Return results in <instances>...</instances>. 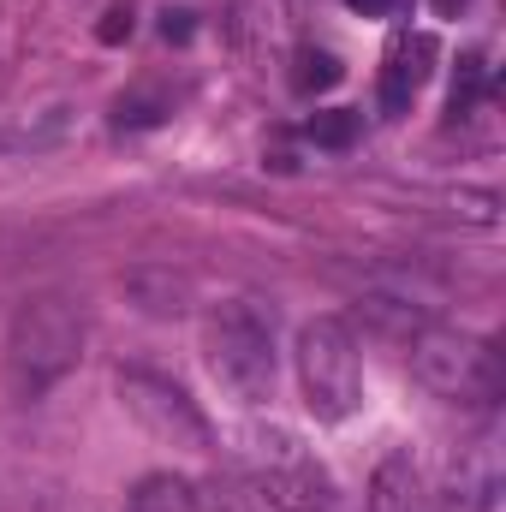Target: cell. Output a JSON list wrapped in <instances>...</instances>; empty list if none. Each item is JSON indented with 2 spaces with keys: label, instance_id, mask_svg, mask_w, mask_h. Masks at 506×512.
<instances>
[{
  "label": "cell",
  "instance_id": "6da1fadb",
  "mask_svg": "<svg viewBox=\"0 0 506 512\" xmlns=\"http://www.w3.org/2000/svg\"><path fill=\"white\" fill-rule=\"evenodd\" d=\"M84 310L78 298L66 292H36L12 310L6 322V352H0V376H6V393L18 405H36L48 399L54 387L66 382L84 358Z\"/></svg>",
  "mask_w": 506,
  "mask_h": 512
},
{
  "label": "cell",
  "instance_id": "7a4b0ae2",
  "mask_svg": "<svg viewBox=\"0 0 506 512\" xmlns=\"http://www.w3.org/2000/svg\"><path fill=\"white\" fill-rule=\"evenodd\" d=\"M405 358H411V376L429 387L435 399L447 405H495L506 387V370H501V352L495 340L483 334H465V328H441V322H417L405 334Z\"/></svg>",
  "mask_w": 506,
  "mask_h": 512
},
{
  "label": "cell",
  "instance_id": "3957f363",
  "mask_svg": "<svg viewBox=\"0 0 506 512\" xmlns=\"http://www.w3.org/2000/svg\"><path fill=\"white\" fill-rule=\"evenodd\" d=\"M203 358L209 376L239 405H262L274 387V316L256 298H227L203 322Z\"/></svg>",
  "mask_w": 506,
  "mask_h": 512
},
{
  "label": "cell",
  "instance_id": "277c9868",
  "mask_svg": "<svg viewBox=\"0 0 506 512\" xmlns=\"http://www.w3.org/2000/svg\"><path fill=\"white\" fill-rule=\"evenodd\" d=\"M298 387L316 423H346L364 405V358H358V334L340 316H316L298 334Z\"/></svg>",
  "mask_w": 506,
  "mask_h": 512
},
{
  "label": "cell",
  "instance_id": "5b68a950",
  "mask_svg": "<svg viewBox=\"0 0 506 512\" xmlns=\"http://www.w3.org/2000/svg\"><path fill=\"white\" fill-rule=\"evenodd\" d=\"M245 483L274 512H334L328 465L286 429H256L245 441Z\"/></svg>",
  "mask_w": 506,
  "mask_h": 512
},
{
  "label": "cell",
  "instance_id": "8992f818",
  "mask_svg": "<svg viewBox=\"0 0 506 512\" xmlns=\"http://www.w3.org/2000/svg\"><path fill=\"white\" fill-rule=\"evenodd\" d=\"M114 387H120V405H126L155 441L209 453V441H215V435H209V417H203V405L173 382V376H161V370H149V364H126V370L114 376Z\"/></svg>",
  "mask_w": 506,
  "mask_h": 512
},
{
  "label": "cell",
  "instance_id": "52a82bcc",
  "mask_svg": "<svg viewBox=\"0 0 506 512\" xmlns=\"http://www.w3.org/2000/svg\"><path fill=\"white\" fill-rule=\"evenodd\" d=\"M501 501V435L483 429L447 471V489H441V512H495Z\"/></svg>",
  "mask_w": 506,
  "mask_h": 512
},
{
  "label": "cell",
  "instance_id": "ba28073f",
  "mask_svg": "<svg viewBox=\"0 0 506 512\" xmlns=\"http://www.w3.org/2000/svg\"><path fill=\"white\" fill-rule=\"evenodd\" d=\"M429 66H435V36H411V30H399L393 42H387V54H381V78H376V102L387 120H399V114H411V102H417V90L429 84Z\"/></svg>",
  "mask_w": 506,
  "mask_h": 512
},
{
  "label": "cell",
  "instance_id": "9c48e42d",
  "mask_svg": "<svg viewBox=\"0 0 506 512\" xmlns=\"http://www.w3.org/2000/svg\"><path fill=\"white\" fill-rule=\"evenodd\" d=\"M364 512H423V471L411 459V447L381 453L376 477H370V501Z\"/></svg>",
  "mask_w": 506,
  "mask_h": 512
},
{
  "label": "cell",
  "instance_id": "30bf717a",
  "mask_svg": "<svg viewBox=\"0 0 506 512\" xmlns=\"http://www.w3.org/2000/svg\"><path fill=\"white\" fill-rule=\"evenodd\" d=\"M126 292L143 316H185V304H191V274H179V268H131Z\"/></svg>",
  "mask_w": 506,
  "mask_h": 512
},
{
  "label": "cell",
  "instance_id": "8fae6325",
  "mask_svg": "<svg viewBox=\"0 0 506 512\" xmlns=\"http://www.w3.org/2000/svg\"><path fill=\"white\" fill-rule=\"evenodd\" d=\"M126 512H197V477L179 471H149L126 495Z\"/></svg>",
  "mask_w": 506,
  "mask_h": 512
},
{
  "label": "cell",
  "instance_id": "7c38bea8",
  "mask_svg": "<svg viewBox=\"0 0 506 512\" xmlns=\"http://www.w3.org/2000/svg\"><path fill=\"white\" fill-rule=\"evenodd\" d=\"M167 114H173V96L155 90V84H137V90H126L114 102V131H149V126H161Z\"/></svg>",
  "mask_w": 506,
  "mask_h": 512
},
{
  "label": "cell",
  "instance_id": "4fadbf2b",
  "mask_svg": "<svg viewBox=\"0 0 506 512\" xmlns=\"http://www.w3.org/2000/svg\"><path fill=\"white\" fill-rule=\"evenodd\" d=\"M340 78H346L340 54H328V48H298V54H292V90H298V96H322V90H334Z\"/></svg>",
  "mask_w": 506,
  "mask_h": 512
},
{
  "label": "cell",
  "instance_id": "5bb4252c",
  "mask_svg": "<svg viewBox=\"0 0 506 512\" xmlns=\"http://www.w3.org/2000/svg\"><path fill=\"white\" fill-rule=\"evenodd\" d=\"M483 90H489V66H483V54H465L459 78H453V96H447V120H471L477 102H483Z\"/></svg>",
  "mask_w": 506,
  "mask_h": 512
},
{
  "label": "cell",
  "instance_id": "9a60e30c",
  "mask_svg": "<svg viewBox=\"0 0 506 512\" xmlns=\"http://www.w3.org/2000/svg\"><path fill=\"white\" fill-rule=\"evenodd\" d=\"M197 512H274L251 483H197Z\"/></svg>",
  "mask_w": 506,
  "mask_h": 512
},
{
  "label": "cell",
  "instance_id": "2e32d148",
  "mask_svg": "<svg viewBox=\"0 0 506 512\" xmlns=\"http://www.w3.org/2000/svg\"><path fill=\"white\" fill-rule=\"evenodd\" d=\"M60 137H66V108H54V114H48L42 126H18V131H0V149H24V155H30V149H54Z\"/></svg>",
  "mask_w": 506,
  "mask_h": 512
},
{
  "label": "cell",
  "instance_id": "e0dca14e",
  "mask_svg": "<svg viewBox=\"0 0 506 512\" xmlns=\"http://www.w3.org/2000/svg\"><path fill=\"white\" fill-rule=\"evenodd\" d=\"M352 137H358V114L352 108H334V114H316L310 120V143L316 149H346Z\"/></svg>",
  "mask_w": 506,
  "mask_h": 512
},
{
  "label": "cell",
  "instance_id": "ac0fdd59",
  "mask_svg": "<svg viewBox=\"0 0 506 512\" xmlns=\"http://www.w3.org/2000/svg\"><path fill=\"white\" fill-rule=\"evenodd\" d=\"M96 36H102V42H126L131 36V0H114V6H108V18L96 24Z\"/></svg>",
  "mask_w": 506,
  "mask_h": 512
},
{
  "label": "cell",
  "instance_id": "d6986e66",
  "mask_svg": "<svg viewBox=\"0 0 506 512\" xmlns=\"http://www.w3.org/2000/svg\"><path fill=\"white\" fill-rule=\"evenodd\" d=\"M161 36L167 42H185L191 36V12H161Z\"/></svg>",
  "mask_w": 506,
  "mask_h": 512
},
{
  "label": "cell",
  "instance_id": "ffe728a7",
  "mask_svg": "<svg viewBox=\"0 0 506 512\" xmlns=\"http://www.w3.org/2000/svg\"><path fill=\"white\" fill-rule=\"evenodd\" d=\"M346 6H352V12H364V18H381L393 0H346Z\"/></svg>",
  "mask_w": 506,
  "mask_h": 512
},
{
  "label": "cell",
  "instance_id": "44dd1931",
  "mask_svg": "<svg viewBox=\"0 0 506 512\" xmlns=\"http://www.w3.org/2000/svg\"><path fill=\"white\" fill-rule=\"evenodd\" d=\"M459 6H465V0H435V12H441V18H453Z\"/></svg>",
  "mask_w": 506,
  "mask_h": 512
}]
</instances>
